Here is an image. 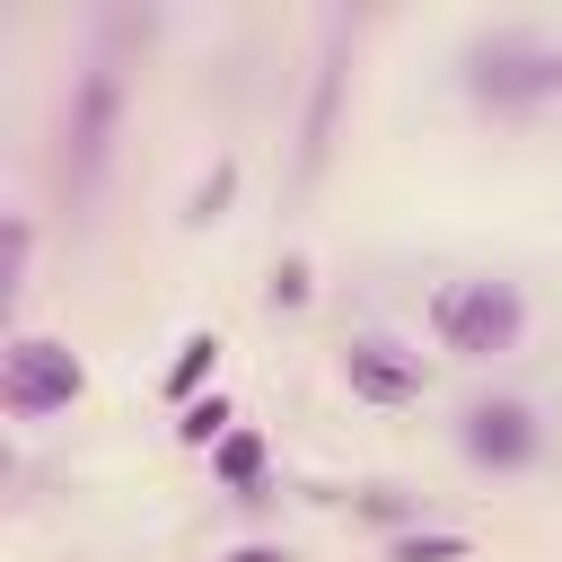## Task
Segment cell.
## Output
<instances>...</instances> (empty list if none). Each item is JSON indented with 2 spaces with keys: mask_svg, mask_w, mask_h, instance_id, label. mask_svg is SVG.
Segmentation results:
<instances>
[{
  "mask_svg": "<svg viewBox=\"0 0 562 562\" xmlns=\"http://www.w3.org/2000/svg\"><path fill=\"white\" fill-rule=\"evenodd\" d=\"M342 386H351L360 404H422L430 369H422V351H404L395 334H351V342H342Z\"/></svg>",
  "mask_w": 562,
  "mask_h": 562,
  "instance_id": "6",
  "label": "cell"
},
{
  "mask_svg": "<svg viewBox=\"0 0 562 562\" xmlns=\"http://www.w3.org/2000/svg\"><path fill=\"white\" fill-rule=\"evenodd\" d=\"M211 474H220L228 492L255 501V492H263V439H255V430H228V439L211 448Z\"/></svg>",
  "mask_w": 562,
  "mask_h": 562,
  "instance_id": "8",
  "label": "cell"
},
{
  "mask_svg": "<svg viewBox=\"0 0 562 562\" xmlns=\"http://www.w3.org/2000/svg\"><path fill=\"white\" fill-rule=\"evenodd\" d=\"M518 334H527V299H518V281L457 272V281L430 290V342H439L448 360H501V351H518Z\"/></svg>",
  "mask_w": 562,
  "mask_h": 562,
  "instance_id": "1",
  "label": "cell"
},
{
  "mask_svg": "<svg viewBox=\"0 0 562 562\" xmlns=\"http://www.w3.org/2000/svg\"><path fill=\"white\" fill-rule=\"evenodd\" d=\"M307 281H316V272H307V255H281V263H272V290H263V299H272V316H281V307L299 316V307H307Z\"/></svg>",
  "mask_w": 562,
  "mask_h": 562,
  "instance_id": "13",
  "label": "cell"
},
{
  "mask_svg": "<svg viewBox=\"0 0 562 562\" xmlns=\"http://www.w3.org/2000/svg\"><path fill=\"white\" fill-rule=\"evenodd\" d=\"M360 518H378V527H404V518H413V501H404V492H360Z\"/></svg>",
  "mask_w": 562,
  "mask_h": 562,
  "instance_id": "15",
  "label": "cell"
},
{
  "mask_svg": "<svg viewBox=\"0 0 562 562\" xmlns=\"http://www.w3.org/2000/svg\"><path fill=\"white\" fill-rule=\"evenodd\" d=\"M237 193V158H220L211 176H202V193H193V220H220V202Z\"/></svg>",
  "mask_w": 562,
  "mask_h": 562,
  "instance_id": "14",
  "label": "cell"
},
{
  "mask_svg": "<svg viewBox=\"0 0 562 562\" xmlns=\"http://www.w3.org/2000/svg\"><path fill=\"white\" fill-rule=\"evenodd\" d=\"M220 369V334H184L176 342V360H167V404L184 413V404H202V378Z\"/></svg>",
  "mask_w": 562,
  "mask_h": 562,
  "instance_id": "7",
  "label": "cell"
},
{
  "mask_svg": "<svg viewBox=\"0 0 562 562\" xmlns=\"http://www.w3.org/2000/svg\"><path fill=\"white\" fill-rule=\"evenodd\" d=\"M386 562H465V536H448V527H430V536H422V527H413V536H395V544H386Z\"/></svg>",
  "mask_w": 562,
  "mask_h": 562,
  "instance_id": "12",
  "label": "cell"
},
{
  "mask_svg": "<svg viewBox=\"0 0 562 562\" xmlns=\"http://www.w3.org/2000/svg\"><path fill=\"white\" fill-rule=\"evenodd\" d=\"M26 272H35V228H26V211L9 220V272H0V307L18 316V299H26Z\"/></svg>",
  "mask_w": 562,
  "mask_h": 562,
  "instance_id": "11",
  "label": "cell"
},
{
  "mask_svg": "<svg viewBox=\"0 0 562 562\" xmlns=\"http://www.w3.org/2000/svg\"><path fill=\"white\" fill-rule=\"evenodd\" d=\"M220 562H290V544H237V553H220Z\"/></svg>",
  "mask_w": 562,
  "mask_h": 562,
  "instance_id": "16",
  "label": "cell"
},
{
  "mask_svg": "<svg viewBox=\"0 0 562 562\" xmlns=\"http://www.w3.org/2000/svg\"><path fill=\"white\" fill-rule=\"evenodd\" d=\"M228 422H237V413H228V395H202V404H184V413H176V439H184V448H220V439H228Z\"/></svg>",
  "mask_w": 562,
  "mask_h": 562,
  "instance_id": "10",
  "label": "cell"
},
{
  "mask_svg": "<svg viewBox=\"0 0 562 562\" xmlns=\"http://www.w3.org/2000/svg\"><path fill=\"white\" fill-rule=\"evenodd\" d=\"M457 448H465V465H483V474H527V465L544 457V422H536V404H518V395H483V404H465Z\"/></svg>",
  "mask_w": 562,
  "mask_h": 562,
  "instance_id": "5",
  "label": "cell"
},
{
  "mask_svg": "<svg viewBox=\"0 0 562 562\" xmlns=\"http://www.w3.org/2000/svg\"><path fill=\"white\" fill-rule=\"evenodd\" d=\"M79 395H88V360H79L70 342H53V334H18V342L0 351V404H9V422L70 413Z\"/></svg>",
  "mask_w": 562,
  "mask_h": 562,
  "instance_id": "2",
  "label": "cell"
},
{
  "mask_svg": "<svg viewBox=\"0 0 562 562\" xmlns=\"http://www.w3.org/2000/svg\"><path fill=\"white\" fill-rule=\"evenodd\" d=\"M465 88H474L483 105H501V114L544 105V97H562V44H536V35H483V44H465Z\"/></svg>",
  "mask_w": 562,
  "mask_h": 562,
  "instance_id": "3",
  "label": "cell"
},
{
  "mask_svg": "<svg viewBox=\"0 0 562 562\" xmlns=\"http://www.w3.org/2000/svg\"><path fill=\"white\" fill-rule=\"evenodd\" d=\"M334 88H342V61L325 53V70H316V97H307V140H299V167H307V176L325 167V132H334Z\"/></svg>",
  "mask_w": 562,
  "mask_h": 562,
  "instance_id": "9",
  "label": "cell"
},
{
  "mask_svg": "<svg viewBox=\"0 0 562 562\" xmlns=\"http://www.w3.org/2000/svg\"><path fill=\"white\" fill-rule=\"evenodd\" d=\"M114 123H123V70H114V53H97L70 88V114H61V167L79 193H97V176L114 158Z\"/></svg>",
  "mask_w": 562,
  "mask_h": 562,
  "instance_id": "4",
  "label": "cell"
}]
</instances>
